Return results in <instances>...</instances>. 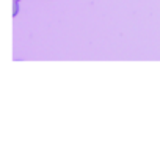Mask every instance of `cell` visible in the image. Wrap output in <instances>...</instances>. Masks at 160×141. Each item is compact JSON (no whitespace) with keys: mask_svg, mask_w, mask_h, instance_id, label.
Wrapping results in <instances>:
<instances>
[{"mask_svg":"<svg viewBox=\"0 0 160 141\" xmlns=\"http://www.w3.org/2000/svg\"><path fill=\"white\" fill-rule=\"evenodd\" d=\"M13 2H16V3H19V2H21V0H13Z\"/></svg>","mask_w":160,"mask_h":141,"instance_id":"7a4b0ae2","label":"cell"},{"mask_svg":"<svg viewBox=\"0 0 160 141\" xmlns=\"http://www.w3.org/2000/svg\"><path fill=\"white\" fill-rule=\"evenodd\" d=\"M18 13H19V3L13 2V17H16V16H18Z\"/></svg>","mask_w":160,"mask_h":141,"instance_id":"6da1fadb","label":"cell"}]
</instances>
